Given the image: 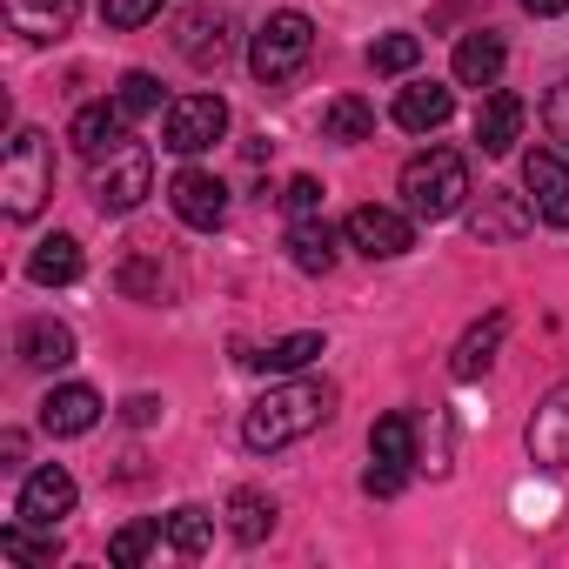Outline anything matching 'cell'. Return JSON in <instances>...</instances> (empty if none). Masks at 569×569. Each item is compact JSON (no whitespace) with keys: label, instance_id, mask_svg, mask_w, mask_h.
I'll return each instance as SVG.
<instances>
[{"label":"cell","instance_id":"6da1fadb","mask_svg":"<svg viewBox=\"0 0 569 569\" xmlns=\"http://www.w3.org/2000/svg\"><path fill=\"white\" fill-rule=\"evenodd\" d=\"M329 416H336V389L316 382V376H289V382H274V389L241 416V442H248L254 456H268V449L302 442V436L322 429Z\"/></svg>","mask_w":569,"mask_h":569},{"label":"cell","instance_id":"7a4b0ae2","mask_svg":"<svg viewBox=\"0 0 569 569\" xmlns=\"http://www.w3.org/2000/svg\"><path fill=\"white\" fill-rule=\"evenodd\" d=\"M54 194V141L41 128H14L8 154H0V201H8V221H34Z\"/></svg>","mask_w":569,"mask_h":569},{"label":"cell","instance_id":"3957f363","mask_svg":"<svg viewBox=\"0 0 569 569\" xmlns=\"http://www.w3.org/2000/svg\"><path fill=\"white\" fill-rule=\"evenodd\" d=\"M469 161L456 148H422L409 168H402V208L416 221H449L462 201H469Z\"/></svg>","mask_w":569,"mask_h":569},{"label":"cell","instance_id":"277c9868","mask_svg":"<svg viewBox=\"0 0 569 569\" xmlns=\"http://www.w3.org/2000/svg\"><path fill=\"white\" fill-rule=\"evenodd\" d=\"M309 54H316V21H309L302 8L268 14V21L254 28V41H248V68H254V81H261V88L296 81V74L309 68Z\"/></svg>","mask_w":569,"mask_h":569},{"label":"cell","instance_id":"5b68a950","mask_svg":"<svg viewBox=\"0 0 569 569\" xmlns=\"http://www.w3.org/2000/svg\"><path fill=\"white\" fill-rule=\"evenodd\" d=\"M94 208L101 214H128V208H141L148 194H154V161H148V148H134V141H121L114 154H101L94 161Z\"/></svg>","mask_w":569,"mask_h":569},{"label":"cell","instance_id":"8992f818","mask_svg":"<svg viewBox=\"0 0 569 569\" xmlns=\"http://www.w3.org/2000/svg\"><path fill=\"white\" fill-rule=\"evenodd\" d=\"M228 134V101L221 94H181L161 108V148L168 154H201Z\"/></svg>","mask_w":569,"mask_h":569},{"label":"cell","instance_id":"52a82bcc","mask_svg":"<svg viewBox=\"0 0 569 569\" xmlns=\"http://www.w3.org/2000/svg\"><path fill=\"white\" fill-rule=\"evenodd\" d=\"M342 234H349V248L356 254H369V261H396V254H409L416 248V214L409 208H356L349 221H342Z\"/></svg>","mask_w":569,"mask_h":569},{"label":"cell","instance_id":"ba28073f","mask_svg":"<svg viewBox=\"0 0 569 569\" xmlns=\"http://www.w3.org/2000/svg\"><path fill=\"white\" fill-rule=\"evenodd\" d=\"M522 449H529V462H536L542 476L569 469V382H556V389L536 402V416H529V429H522Z\"/></svg>","mask_w":569,"mask_h":569},{"label":"cell","instance_id":"9c48e42d","mask_svg":"<svg viewBox=\"0 0 569 569\" xmlns=\"http://www.w3.org/2000/svg\"><path fill=\"white\" fill-rule=\"evenodd\" d=\"M174 48H181V61L188 68H228L234 61V21L221 14V8H188L181 14V28H174Z\"/></svg>","mask_w":569,"mask_h":569},{"label":"cell","instance_id":"30bf717a","mask_svg":"<svg viewBox=\"0 0 569 569\" xmlns=\"http://www.w3.org/2000/svg\"><path fill=\"white\" fill-rule=\"evenodd\" d=\"M522 188H529V208L542 228H569V161L556 148L522 154Z\"/></svg>","mask_w":569,"mask_h":569},{"label":"cell","instance_id":"8fae6325","mask_svg":"<svg viewBox=\"0 0 569 569\" xmlns=\"http://www.w3.org/2000/svg\"><path fill=\"white\" fill-rule=\"evenodd\" d=\"M74 502H81V489H74V476H68L61 462L34 469V476L21 482V522H28V529H61V522L74 516Z\"/></svg>","mask_w":569,"mask_h":569},{"label":"cell","instance_id":"7c38bea8","mask_svg":"<svg viewBox=\"0 0 569 569\" xmlns=\"http://www.w3.org/2000/svg\"><path fill=\"white\" fill-rule=\"evenodd\" d=\"M168 201H174V214H181L188 228H221V221H228V188H221L208 168H181V174L168 181Z\"/></svg>","mask_w":569,"mask_h":569},{"label":"cell","instance_id":"4fadbf2b","mask_svg":"<svg viewBox=\"0 0 569 569\" xmlns=\"http://www.w3.org/2000/svg\"><path fill=\"white\" fill-rule=\"evenodd\" d=\"M68 141H74V154H88V161L114 154V148L128 141V114H121V101H88V108L68 121Z\"/></svg>","mask_w":569,"mask_h":569},{"label":"cell","instance_id":"5bb4252c","mask_svg":"<svg viewBox=\"0 0 569 569\" xmlns=\"http://www.w3.org/2000/svg\"><path fill=\"white\" fill-rule=\"evenodd\" d=\"M94 422H101V396H94L88 382L48 389V402H41V429H48V436H88Z\"/></svg>","mask_w":569,"mask_h":569},{"label":"cell","instance_id":"9a60e30c","mask_svg":"<svg viewBox=\"0 0 569 569\" xmlns=\"http://www.w3.org/2000/svg\"><path fill=\"white\" fill-rule=\"evenodd\" d=\"M522 141V101L509 88H489L482 108H476V148L482 154H509Z\"/></svg>","mask_w":569,"mask_h":569},{"label":"cell","instance_id":"2e32d148","mask_svg":"<svg viewBox=\"0 0 569 569\" xmlns=\"http://www.w3.org/2000/svg\"><path fill=\"white\" fill-rule=\"evenodd\" d=\"M449 114H456V94L436 88V81H416V88L396 94V128H409V134H436Z\"/></svg>","mask_w":569,"mask_h":569},{"label":"cell","instance_id":"e0dca14e","mask_svg":"<svg viewBox=\"0 0 569 569\" xmlns=\"http://www.w3.org/2000/svg\"><path fill=\"white\" fill-rule=\"evenodd\" d=\"M502 336H509V316H502V309H496V316H482V322H476V329L456 342V356H449V376H456V382H476V376L496 362Z\"/></svg>","mask_w":569,"mask_h":569},{"label":"cell","instance_id":"ac0fdd59","mask_svg":"<svg viewBox=\"0 0 569 569\" xmlns=\"http://www.w3.org/2000/svg\"><path fill=\"white\" fill-rule=\"evenodd\" d=\"M81 14V0H8V21L28 34V41H61Z\"/></svg>","mask_w":569,"mask_h":569},{"label":"cell","instance_id":"d6986e66","mask_svg":"<svg viewBox=\"0 0 569 569\" xmlns=\"http://www.w3.org/2000/svg\"><path fill=\"white\" fill-rule=\"evenodd\" d=\"M81 268H88V261H81V241H74V234H48V241L28 254V274L41 281V289H68V281H81Z\"/></svg>","mask_w":569,"mask_h":569},{"label":"cell","instance_id":"ffe728a7","mask_svg":"<svg viewBox=\"0 0 569 569\" xmlns=\"http://www.w3.org/2000/svg\"><path fill=\"white\" fill-rule=\"evenodd\" d=\"M289 254H296L302 274H329V268H336V228H329L322 214L289 221Z\"/></svg>","mask_w":569,"mask_h":569},{"label":"cell","instance_id":"44dd1931","mask_svg":"<svg viewBox=\"0 0 569 569\" xmlns=\"http://www.w3.org/2000/svg\"><path fill=\"white\" fill-rule=\"evenodd\" d=\"M21 362H34V369H68L74 362V329L68 322H28L21 329Z\"/></svg>","mask_w":569,"mask_h":569},{"label":"cell","instance_id":"7402d4cb","mask_svg":"<svg viewBox=\"0 0 569 569\" xmlns=\"http://www.w3.org/2000/svg\"><path fill=\"white\" fill-rule=\"evenodd\" d=\"M502 74V41L496 34H462L456 41V81L462 88H496Z\"/></svg>","mask_w":569,"mask_h":569},{"label":"cell","instance_id":"603a6c76","mask_svg":"<svg viewBox=\"0 0 569 569\" xmlns=\"http://www.w3.org/2000/svg\"><path fill=\"white\" fill-rule=\"evenodd\" d=\"M316 356H322V336L302 329V336H281V342H268L261 356H241V362H254V369H268V376H302Z\"/></svg>","mask_w":569,"mask_h":569},{"label":"cell","instance_id":"cb8c5ba5","mask_svg":"<svg viewBox=\"0 0 569 569\" xmlns=\"http://www.w3.org/2000/svg\"><path fill=\"white\" fill-rule=\"evenodd\" d=\"M322 134H329V141H369V134H376V108H369L362 94H336V101L322 108Z\"/></svg>","mask_w":569,"mask_h":569},{"label":"cell","instance_id":"d4e9b609","mask_svg":"<svg viewBox=\"0 0 569 569\" xmlns=\"http://www.w3.org/2000/svg\"><path fill=\"white\" fill-rule=\"evenodd\" d=\"M369 456L376 462H389V469H409L416 462V422L396 409V416H382L376 429H369Z\"/></svg>","mask_w":569,"mask_h":569},{"label":"cell","instance_id":"484cf974","mask_svg":"<svg viewBox=\"0 0 569 569\" xmlns=\"http://www.w3.org/2000/svg\"><path fill=\"white\" fill-rule=\"evenodd\" d=\"M228 529H234V542H261L274 529V502L261 489H234L228 496Z\"/></svg>","mask_w":569,"mask_h":569},{"label":"cell","instance_id":"4316f807","mask_svg":"<svg viewBox=\"0 0 569 569\" xmlns=\"http://www.w3.org/2000/svg\"><path fill=\"white\" fill-rule=\"evenodd\" d=\"M161 536H168L161 522H121V529L108 536V562H114V569H141V562H148V549H154Z\"/></svg>","mask_w":569,"mask_h":569},{"label":"cell","instance_id":"83f0119b","mask_svg":"<svg viewBox=\"0 0 569 569\" xmlns=\"http://www.w3.org/2000/svg\"><path fill=\"white\" fill-rule=\"evenodd\" d=\"M161 529H168V542H174L181 556H201V549L214 542V516H208V509H194V502H181Z\"/></svg>","mask_w":569,"mask_h":569},{"label":"cell","instance_id":"f1b7e54d","mask_svg":"<svg viewBox=\"0 0 569 569\" xmlns=\"http://www.w3.org/2000/svg\"><path fill=\"white\" fill-rule=\"evenodd\" d=\"M529 221H536V208H529V201H522V208H509V194H482V208H476V221H469V228H476V234H522Z\"/></svg>","mask_w":569,"mask_h":569},{"label":"cell","instance_id":"f546056e","mask_svg":"<svg viewBox=\"0 0 569 569\" xmlns=\"http://www.w3.org/2000/svg\"><path fill=\"white\" fill-rule=\"evenodd\" d=\"M114 101H121V114H128V121H141V114H154V108H161V81H154L148 68H128V74H121V88H114Z\"/></svg>","mask_w":569,"mask_h":569},{"label":"cell","instance_id":"4dcf8cb0","mask_svg":"<svg viewBox=\"0 0 569 569\" xmlns=\"http://www.w3.org/2000/svg\"><path fill=\"white\" fill-rule=\"evenodd\" d=\"M416 61H422V41H416V34H382V41L369 48V68H376V74H409Z\"/></svg>","mask_w":569,"mask_h":569},{"label":"cell","instance_id":"1f68e13d","mask_svg":"<svg viewBox=\"0 0 569 569\" xmlns=\"http://www.w3.org/2000/svg\"><path fill=\"white\" fill-rule=\"evenodd\" d=\"M0 556H8V562H54V529L48 536H28V522L0 529Z\"/></svg>","mask_w":569,"mask_h":569},{"label":"cell","instance_id":"d6a6232c","mask_svg":"<svg viewBox=\"0 0 569 569\" xmlns=\"http://www.w3.org/2000/svg\"><path fill=\"white\" fill-rule=\"evenodd\" d=\"M161 14V0H101V21L114 28V34H128V28H148Z\"/></svg>","mask_w":569,"mask_h":569},{"label":"cell","instance_id":"836d02e7","mask_svg":"<svg viewBox=\"0 0 569 569\" xmlns=\"http://www.w3.org/2000/svg\"><path fill=\"white\" fill-rule=\"evenodd\" d=\"M281 208H289V221H309V214H322V181H316V174H296L289 188H281Z\"/></svg>","mask_w":569,"mask_h":569},{"label":"cell","instance_id":"e575fe53","mask_svg":"<svg viewBox=\"0 0 569 569\" xmlns=\"http://www.w3.org/2000/svg\"><path fill=\"white\" fill-rule=\"evenodd\" d=\"M542 121H549V134L569 148V81H556V88H549V101H542Z\"/></svg>","mask_w":569,"mask_h":569},{"label":"cell","instance_id":"d590c367","mask_svg":"<svg viewBox=\"0 0 569 569\" xmlns=\"http://www.w3.org/2000/svg\"><path fill=\"white\" fill-rule=\"evenodd\" d=\"M402 482H409V469H389V462H369V476H362L369 496H402Z\"/></svg>","mask_w":569,"mask_h":569},{"label":"cell","instance_id":"8d00e7d4","mask_svg":"<svg viewBox=\"0 0 569 569\" xmlns=\"http://www.w3.org/2000/svg\"><path fill=\"white\" fill-rule=\"evenodd\" d=\"M121 416H128L134 429H148V422L161 416V402H154V396H128V402H121Z\"/></svg>","mask_w":569,"mask_h":569},{"label":"cell","instance_id":"74e56055","mask_svg":"<svg viewBox=\"0 0 569 569\" xmlns=\"http://www.w3.org/2000/svg\"><path fill=\"white\" fill-rule=\"evenodd\" d=\"M522 14H536V21H556V14H569V0H522Z\"/></svg>","mask_w":569,"mask_h":569}]
</instances>
